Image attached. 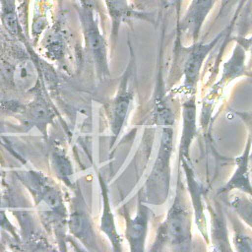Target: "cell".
Listing matches in <instances>:
<instances>
[{
    "instance_id": "9c48e42d",
    "label": "cell",
    "mask_w": 252,
    "mask_h": 252,
    "mask_svg": "<svg viewBox=\"0 0 252 252\" xmlns=\"http://www.w3.org/2000/svg\"><path fill=\"white\" fill-rule=\"evenodd\" d=\"M251 152V137L248 136L246 146L242 155L235 158L236 168L230 179L218 191V194L228 193L232 190H239L240 192L251 196L252 198V185L249 174V161Z\"/></svg>"
},
{
    "instance_id": "e0dca14e",
    "label": "cell",
    "mask_w": 252,
    "mask_h": 252,
    "mask_svg": "<svg viewBox=\"0 0 252 252\" xmlns=\"http://www.w3.org/2000/svg\"><path fill=\"white\" fill-rule=\"evenodd\" d=\"M15 84L22 89H30L36 80V70L30 60L19 62L14 69Z\"/></svg>"
},
{
    "instance_id": "3957f363",
    "label": "cell",
    "mask_w": 252,
    "mask_h": 252,
    "mask_svg": "<svg viewBox=\"0 0 252 252\" xmlns=\"http://www.w3.org/2000/svg\"><path fill=\"white\" fill-rule=\"evenodd\" d=\"M77 11L84 33L86 50L94 64L97 75L100 78H105L109 75L107 47L94 16V9L81 5Z\"/></svg>"
},
{
    "instance_id": "9a60e30c",
    "label": "cell",
    "mask_w": 252,
    "mask_h": 252,
    "mask_svg": "<svg viewBox=\"0 0 252 252\" xmlns=\"http://www.w3.org/2000/svg\"><path fill=\"white\" fill-rule=\"evenodd\" d=\"M0 18L3 27L11 34L19 36L22 34L19 11L16 0H0Z\"/></svg>"
},
{
    "instance_id": "cb8c5ba5",
    "label": "cell",
    "mask_w": 252,
    "mask_h": 252,
    "mask_svg": "<svg viewBox=\"0 0 252 252\" xmlns=\"http://www.w3.org/2000/svg\"><path fill=\"white\" fill-rule=\"evenodd\" d=\"M240 44H242L244 47H248L250 52V60H249V68L252 67V38L251 39H243L241 41H238Z\"/></svg>"
},
{
    "instance_id": "8fae6325",
    "label": "cell",
    "mask_w": 252,
    "mask_h": 252,
    "mask_svg": "<svg viewBox=\"0 0 252 252\" xmlns=\"http://www.w3.org/2000/svg\"><path fill=\"white\" fill-rule=\"evenodd\" d=\"M182 117H183V128L182 135L180 138L179 144V160L189 158V151L191 143L196 135V104L194 97L189 98L183 103L182 108Z\"/></svg>"
},
{
    "instance_id": "ba28073f",
    "label": "cell",
    "mask_w": 252,
    "mask_h": 252,
    "mask_svg": "<svg viewBox=\"0 0 252 252\" xmlns=\"http://www.w3.org/2000/svg\"><path fill=\"white\" fill-rule=\"evenodd\" d=\"M128 70L125 73V76L123 77L119 89L117 91L116 96L112 100L110 104L109 109V121H110V128L111 133L113 136L112 142L116 140L118 135L121 132V129L123 128V125L126 121L130 103L133 98V93L129 87L128 83Z\"/></svg>"
},
{
    "instance_id": "2e32d148",
    "label": "cell",
    "mask_w": 252,
    "mask_h": 252,
    "mask_svg": "<svg viewBox=\"0 0 252 252\" xmlns=\"http://www.w3.org/2000/svg\"><path fill=\"white\" fill-rule=\"evenodd\" d=\"M70 230L78 237L82 242L87 244H92L94 241L93 228L91 226L90 220L84 213L74 212L70 217Z\"/></svg>"
},
{
    "instance_id": "7a4b0ae2",
    "label": "cell",
    "mask_w": 252,
    "mask_h": 252,
    "mask_svg": "<svg viewBox=\"0 0 252 252\" xmlns=\"http://www.w3.org/2000/svg\"><path fill=\"white\" fill-rule=\"evenodd\" d=\"M173 150V127L162 126L160 145L153 169L145 183L146 201L163 203L167 198L170 183V157Z\"/></svg>"
},
{
    "instance_id": "8992f818",
    "label": "cell",
    "mask_w": 252,
    "mask_h": 252,
    "mask_svg": "<svg viewBox=\"0 0 252 252\" xmlns=\"http://www.w3.org/2000/svg\"><path fill=\"white\" fill-rule=\"evenodd\" d=\"M111 21V39L115 41L122 24L134 19L154 22V13L139 11L133 0H103Z\"/></svg>"
},
{
    "instance_id": "484cf974",
    "label": "cell",
    "mask_w": 252,
    "mask_h": 252,
    "mask_svg": "<svg viewBox=\"0 0 252 252\" xmlns=\"http://www.w3.org/2000/svg\"><path fill=\"white\" fill-rule=\"evenodd\" d=\"M230 0H221V5H220V11H222L226 6L227 4L229 3Z\"/></svg>"
},
{
    "instance_id": "d6986e66",
    "label": "cell",
    "mask_w": 252,
    "mask_h": 252,
    "mask_svg": "<svg viewBox=\"0 0 252 252\" xmlns=\"http://www.w3.org/2000/svg\"><path fill=\"white\" fill-rule=\"evenodd\" d=\"M233 243L237 251H252V238L242 229L236 220H233Z\"/></svg>"
},
{
    "instance_id": "d4e9b609",
    "label": "cell",
    "mask_w": 252,
    "mask_h": 252,
    "mask_svg": "<svg viewBox=\"0 0 252 252\" xmlns=\"http://www.w3.org/2000/svg\"><path fill=\"white\" fill-rule=\"evenodd\" d=\"M81 5L84 6H90L93 7L94 9L97 7V0H80Z\"/></svg>"
},
{
    "instance_id": "83f0119b",
    "label": "cell",
    "mask_w": 252,
    "mask_h": 252,
    "mask_svg": "<svg viewBox=\"0 0 252 252\" xmlns=\"http://www.w3.org/2000/svg\"><path fill=\"white\" fill-rule=\"evenodd\" d=\"M19 1H21V0H19Z\"/></svg>"
},
{
    "instance_id": "7402d4cb",
    "label": "cell",
    "mask_w": 252,
    "mask_h": 252,
    "mask_svg": "<svg viewBox=\"0 0 252 252\" xmlns=\"http://www.w3.org/2000/svg\"><path fill=\"white\" fill-rule=\"evenodd\" d=\"M183 0H161L162 8H173L175 10L176 14V24L179 22L181 16V6H182Z\"/></svg>"
},
{
    "instance_id": "277c9868",
    "label": "cell",
    "mask_w": 252,
    "mask_h": 252,
    "mask_svg": "<svg viewBox=\"0 0 252 252\" xmlns=\"http://www.w3.org/2000/svg\"><path fill=\"white\" fill-rule=\"evenodd\" d=\"M223 32L208 43H193L189 47H182V67L184 74V88L192 92L198 83L202 64L207 55L220 41Z\"/></svg>"
},
{
    "instance_id": "30bf717a",
    "label": "cell",
    "mask_w": 252,
    "mask_h": 252,
    "mask_svg": "<svg viewBox=\"0 0 252 252\" xmlns=\"http://www.w3.org/2000/svg\"><path fill=\"white\" fill-rule=\"evenodd\" d=\"M182 163V166L185 171L186 175V180H187V185H188V191L191 196L192 204H193V210H194V219H195V223L202 233L204 239L206 241H209L208 238V228H207V221L203 210V203H202V195H203V189L201 184L197 181L194 171L192 167L190 166V160L182 159L180 160Z\"/></svg>"
},
{
    "instance_id": "ac0fdd59",
    "label": "cell",
    "mask_w": 252,
    "mask_h": 252,
    "mask_svg": "<svg viewBox=\"0 0 252 252\" xmlns=\"http://www.w3.org/2000/svg\"><path fill=\"white\" fill-rule=\"evenodd\" d=\"M229 206L250 228H252V200L244 195H233Z\"/></svg>"
},
{
    "instance_id": "4316f807",
    "label": "cell",
    "mask_w": 252,
    "mask_h": 252,
    "mask_svg": "<svg viewBox=\"0 0 252 252\" xmlns=\"http://www.w3.org/2000/svg\"><path fill=\"white\" fill-rule=\"evenodd\" d=\"M249 76H250V77H251V78H252V74H249Z\"/></svg>"
},
{
    "instance_id": "52a82bcc",
    "label": "cell",
    "mask_w": 252,
    "mask_h": 252,
    "mask_svg": "<svg viewBox=\"0 0 252 252\" xmlns=\"http://www.w3.org/2000/svg\"><path fill=\"white\" fill-rule=\"evenodd\" d=\"M150 218V209L139 199L137 214L131 217L125 212V237L128 241L130 250L133 252H142L145 250V242L148 232Z\"/></svg>"
},
{
    "instance_id": "44dd1931",
    "label": "cell",
    "mask_w": 252,
    "mask_h": 252,
    "mask_svg": "<svg viewBox=\"0 0 252 252\" xmlns=\"http://www.w3.org/2000/svg\"><path fill=\"white\" fill-rule=\"evenodd\" d=\"M133 2L135 7L139 11H143V12H150L151 9L162 8L161 0H133Z\"/></svg>"
},
{
    "instance_id": "6da1fadb",
    "label": "cell",
    "mask_w": 252,
    "mask_h": 252,
    "mask_svg": "<svg viewBox=\"0 0 252 252\" xmlns=\"http://www.w3.org/2000/svg\"><path fill=\"white\" fill-rule=\"evenodd\" d=\"M192 213L185 198L184 187L178 182L175 199L164 220L158 228L156 239L150 251L165 248L175 251H189L192 245Z\"/></svg>"
},
{
    "instance_id": "ffe728a7",
    "label": "cell",
    "mask_w": 252,
    "mask_h": 252,
    "mask_svg": "<svg viewBox=\"0 0 252 252\" xmlns=\"http://www.w3.org/2000/svg\"><path fill=\"white\" fill-rule=\"evenodd\" d=\"M49 111L47 107L41 102H35L34 104L31 105L29 109V116L33 121H36L37 123H42L46 121V118L49 116Z\"/></svg>"
},
{
    "instance_id": "603a6c76",
    "label": "cell",
    "mask_w": 252,
    "mask_h": 252,
    "mask_svg": "<svg viewBox=\"0 0 252 252\" xmlns=\"http://www.w3.org/2000/svg\"><path fill=\"white\" fill-rule=\"evenodd\" d=\"M243 121L248 125L250 129V137H251V152H250V159H252V113H238Z\"/></svg>"
},
{
    "instance_id": "7c38bea8",
    "label": "cell",
    "mask_w": 252,
    "mask_h": 252,
    "mask_svg": "<svg viewBox=\"0 0 252 252\" xmlns=\"http://www.w3.org/2000/svg\"><path fill=\"white\" fill-rule=\"evenodd\" d=\"M208 211L211 219V240L213 249L217 251H230L226 223L221 209L217 203L216 206L208 204Z\"/></svg>"
},
{
    "instance_id": "4fadbf2b",
    "label": "cell",
    "mask_w": 252,
    "mask_h": 252,
    "mask_svg": "<svg viewBox=\"0 0 252 252\" xmlns=\"http://www.w3.org/2000/svg\"><path fill=\"white\" fill-rule=\"evenodd\" d=\"M99 183L101 186V194H102V203H103V209H102V215L100 219V230L104 232V234L108 237V239L111 242L112 248L114 251H120V237L117 232L115 222H114V216L112 214L109 198H108V191L107 187L104 183V180L99 176Z\"/></svg>"
},
{
    "instance_id": "5b68a950",
    "label": "cell",
    "mask_w": 252,
    "mask_h": 252,
    "mask_svg": "<svg viewBox=\"0 0 252 252\" xmlns=\"http://www.w3.org/2000/svg\"><path fill=\"white\" fill-rule=\"evenodd\" d=\"M214 4L215 0H191L184 16L177 23V38L185 35L193 42L196 41Z\"/></svg>"
},
{
    "instance_id": "5bb4252c",
    "label": "cell",
    "mask_w": 252,
    "mask_h": 252,
    "mask_svg": "<svg viewBox=\"0 0 252 252\" xmlns=\"http://www.w3.org/2000/svg\"><path fill=\"white\" fill-rule=\"evenodd\" d=\"M245 50L244 46L239 42L235 45L230 58L223 63L222 75L218 85L225 84L237 77L242 76L246 71Z\"/></svg>"
}]
</instances>
